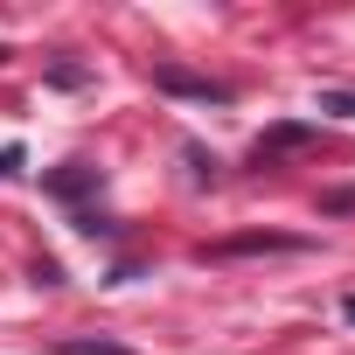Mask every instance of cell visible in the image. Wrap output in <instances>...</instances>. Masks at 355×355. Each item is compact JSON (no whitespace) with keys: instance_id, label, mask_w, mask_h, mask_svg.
<instances>
[{"instance_id":"obj_1","label":"cell","mask_w":355,"mask_h":355,"mask_svg":"<svg viewBox=\"0 0 355 355\" xmlns=\"http://www.w3.org/2000/svg\"><path fill=\"white\" fill-rule=\"evenodd\" d=\"M153 91H167V98H196V105H230V84L196 77V70H174V63H153Z\"/></svg>"},{"instance_id":"obj_2","label":"cell","mask_w":355,"mask_h":355,"mask_svg":"<svg viewBox=\"0 0 355 355\" xmlns=\"http://www.w3.org/2000/svg\"><path fill=\"white\" fill-rule=\"evenodd\" d=\"M313 146V125H300V119H286V125H272V132H258V146H251V160L258 167H279L286 153H306Z\"/></svg>"},{"instance_id":"obj_3","label":"cell","mask_w":355,"mask_h":355,"mask_svg":"<svg viewBox=\"0 0 355 355\" xmlns=\"http://www.w3.org/2000/svg\"><path fill=\"white\" fill-rule=\"evenodd\" d=\"M258 251H300V237H272V230H251V237H223V244H202V258H258Z\"/></svg>"},{"instance_id":"obj_4","label":"cell","mask_w":355,"mask_h":355,"mask_svg":"<svg viewBox=\"0 0 355 355\" xmlns=\"http://www.w3.org/2000/svg\"><path fill=\"white\" fill-rule=\"evenodd\" d=\"M91 189H98V167H84V160H70V167L49 174V196H63V202H77V196H91Z\"/></svg>"},{"instance_id":"obj_5","label":"cell","mask_w":355,"mask_h":355,"mask_svg":"<svg viewBox=\"0 0 355 355\" xmlns=\"http://www.w3.org/2000/svg\"><path fill=\"white\" fill-rule=\"evenodd\" d=\"M56 355H132V348L105 341V334H70V341H56Z\"/></svg>"},{"instance_id":"obj_6","label":"cell","mask_w":355,"mask_h":355,"mask_svg":"<svg viewBox=\"0 0 355 355\" xmlns=\"http://www.w3.org/2000/svg\"><path fill=\"white\" fill-rule=\"evenodd\" d=\"M320 216H355V189H327L320 196Z\"/></svg>"},{"instance_id":"obj_7","label":"cell","mask_w":355,"mask_h":355,"mask_svg":"<svg viewBox=\"0 0 355 355\" xmlns=\"http://www.w3.org/2000/svg\"><path fill=\"white\" fill-rule=\"evenodd\" d=\"M320 112H341V119H355V91H320Z\"/></svg>"},{"instance_id":"obj_8","label":"cell","mask_w":355,"mask_h":355,"mask_svg":"<svg viewBox=\"0 0 355 355\" xmlns=\"http://www.w3.org/2000/svg\"><path fill=\"white\" fill-rule=\"evenodd\" d=\"M21 167V146H0V174H15Z\"/></svg>"},{"instance_id":"obj_9","label":"cell","mask_w":355,"mask_h":355,"mask_svg":"<svg viewBox=\"0 0 355 355\" xmlns=\"http://www.w3.org/2000/svg\"><path fill=\"white\" fill-rule=\"evenodd\" d=\"M341 313H348V320H355V293H348V300H341Z\"/></svg>"}]
</instances>
